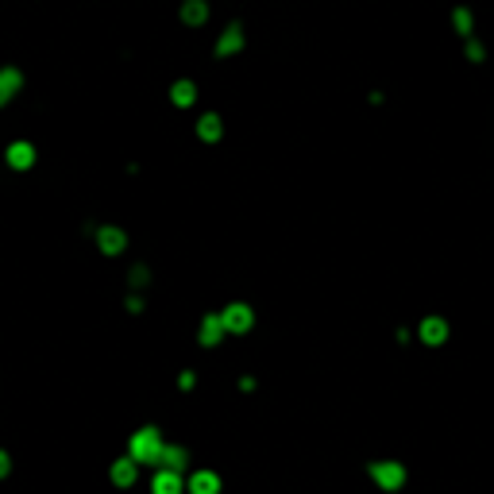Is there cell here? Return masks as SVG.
Instances as JSON below:
<instances>
[{
    "instance_id": "52a82bcc",
    "label": "cell",
    "mask_w": 494,
    "mask_h": 494,
    "mask_svg": "<svg viewBox=\"0 0 494 494\" xmlns=\"http://www.w3.org/2000/svg\"><path fill=\"white\" fill-rule=\"evenodd\" d=\"M112 479H116V483H132V479H136V464H132V460H127V464H120L116 471H112Z\"/></svg>"
},
{
    "instance_id": "8fae6325",
    "label": "cell",
    "mask_w": 494,
    "mask_h": 494,
    "mask_svg": "<svg viewBox=\"0 0 494 494\" xmlns=\"http://www.w3.org/2000/svg\"><path fill=\"white\" fill-rule=\"evenodd\" d=\"M101 243H105V251L112 255V251H120V243H124V236H120V232H105V236H101Z\"/></svg>"
},
{
    "instance_id": "5b68a950",
    "label": "cell",
    "mask_w": 494,
    "mask_h": 494,
    "mask_svg": "<svg viewBox=\"0 0 494 494\" xmlns=\"http://www.w3.org/2000/svg\"><path fill=\"white\" fill-rule=\"evenodd\" d=\"M155 494H182V479L174 471H158L155 475Z\"/></svg>"
},
{
    "instance_id": "277c9868",
    "label": "cell",
    "mask_w": 494,
    "mask_h": 494,
    "mask_svg": "<svg viewBox=\"0 0 494 494\" xmlns=\"http://www.w3.org/2000/svg\"><path fill=\"white\" fill-rule=\"evenodd\" d=\"M224 325L232 332H243L247 325H251V313L243 309V305H228V313H224Z\"/></svg>"
},
{
    "instance_id": "5bb4252c",
    "label": "cell",
    "mask_w": 494,
    "mask_h": 494,
    "mask_svg": "<svg viewBox=\"0 0 494 494\" xmlns=\"http://www.w3.org/2000/svg\"><path fill=\"white\" fill-rule=\"evenodd\" d=\"M28 155H31V151H28V147H12V163H16V166H23V163H28Z\"/></svg>"
},
{
    "instance_id": "30bf717a",
    "label": "cell",
    "mask_w": 494,
    "mask_h": 494,
    "mask_svg": "<svg viewBox=\"0 0 494 494\" xmlns=\"http://www.w3.org/2000/svg\"><path fill=\"white\" fill-rule=\"evenodd\" d=\"M240 47V28H228V35H224V43H220V54H228V50H236Z\"/></svg>"
},
{
    "instance_id": "ba28073f",
    "label": "cell",
    "mask_w": 494,
    "mask_h": 494,
    "mask_svg": "<svg viewBox=\"0 0 494 494\" xmlns=\"http://www.w3.org/2000/svg\"><path fill=\"white\" fill-rule=\"evenodd\" d=\"M174 101L178 105H189V101H194V85H189V81H178L174 85Z\"/></svg>"
},
{
    "instance_id": "6da1fadb",
    "label": "cell",
    "mask_w": 494,
    "mask_h": 494,
    "mask_svg": "<svg viewBox=\"0 0 494 494\" xmlns=\"http://www.w3.org/2000/svg\"><path fill=\"white\" fill-rule=\"evenodd\" d=\"M132 455H136L139 464H158L163 444H158V433H155V429H143V433L132 440Z\"/></svg>"
},
{
    "instance_id": "4fadbf2b",
    "label": "cell",
    "mask_w": 494,
    "mask_h": 494,
    "mask_svg": "<svg viewBox=\"0 0 494 494\" xmlns=\"http://www.w3.org/2000/svg\"><path fill=\"white\" fill-rule=\"evenodd\" d=\"M455 28H460V31H464V35H467V31H471V12L455 8Z\"/></svg>"
},
{
    "instance_id": "9a60e30c",
    "label": "cell",
    "mask_w": 494,
    "mask_h": 494,
    "mask_svg": "<svg viewBox=\"0 0 494 494\" xmlns=\"http://www.w3.org/2000/svg\"><path fill=\"white\" fill-rule=\"evenodd\" d=\"M182 16H185V20H194V23H197V20H201V16H205V8H201V4H194V8H185Z\"/></svg>"
},
{
    "instance_id": "3957f363",
    "label": "cell",
    "mask_w": 494,
    "mask_h": 494,
    "mask_svg": "<svg viewBox=\"0 0 494 494\" xmlns=\"http://www.w3.org/2000/svg\"><path fill=\"white\" fill-rule=\"evenodd\" d=\"M375 479L382 486H402V479H406V471H402V467L398 464H378L375 467Z\"/></svg>"
},
{
    "instance_id": "7a4b0ae2",
    "label": "cell",
    "mask_w": 494,
    "mask_h": 494,
    "mask_svg": "<svg viewBox=\"0 0 494 494\" xmlns=\"http://www.w3.org/2000/svg\"><path fill=\"white\" fill-rule=\"evenodd\" d=\"M421 336H425V344H444L448 336V325L440 317H429L425 325H421Z\"/></svg>"
},
{
    "instance_id": "7c38bea8",
    "label": "cell",
    "mask_w": 494,
    "mask_h": 494,
    "mask_svg": "<svg viewBox=\"0 0 494 494\" xmlns=\"http://www.w3.org/2000/svg\"><path fill=\"white\" fill-rule=\"evenodd\" d=\"M216 336H220V325H216V317L205 320V344H216Z\"/></svg>"
},
{
    "instance_id": "8992f818",
    "label": "cell",
    "mask_w": 494,
    "mask_h": 494,
    "mask_svg": "<svg viewBox=\"0 0 494 494\" xmlns=\"http://www.w3.org/2000/svg\"><path fill=\"white\" fill-rule=\"evenodd\" d=\"M189 491L194 494H216L220 491V483H216V475H194V479H189Z\"/></svg>"
},
{
    "instance_id": "9c48e42d",
    "label": "cell",
    "mask_w": 494,
    "mask_h": 494,
    "mask_svg": "<svg viewBox=\"0 0 494 494\" xmlns=\"http://www.w3.org/2000/svg\"><path fill=\"white\" fill-rule=\"evenodd\" d=\"M201 136H205V139H216V136H220V120H216V116H205V120H201Z\"/></svg>"
}]
</instances>
